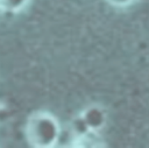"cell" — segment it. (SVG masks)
<instances>
[{
	"label": "cell",
	"instance_id": "1",
	"mask_svg": "<svg viewBox=\"0 0 149 148\" xmlns=\"http://www.w3.org/2000/svg\"><path fill=\"white\" fill-rule=\"evenodd\" d=\"M24 136L34 148L54 147L59 136V125L56 118L47 112L33 113L24 125Z\"/></svg>",
	"mask_w": 149,
	"mask_h": 148
},
{
	"label": "cell",
	"instance_id": "2",
	"mask_svg": "<svg viewBox=\"0 0 149 148\" xmlns=\"http://www.w3.org/2000/svg\"><path fill=\"white\" fill-rule=\"evenodd\" d=\"M81 115L85 119V121L87 122V125L92 132H95V131L102 128L106 122V114H105L104 110L95 105L86 107L83 111Z\"/></svg>",
	"mask_w": 149,
	"mask_h": 148
},
{
	"label": "cell",
	"instance_id": "3",
	"mask_svg": "<svg viewBox=\"0 0 149 148\" xmlns=\"http://www.w3.org/2000/svg\"><path fill=\"white\" fill-rule=\"evenodd\" d=\"M70 131H71V134L74 138H77V139H83L86 135H88L90 132H92L81 114L76 117V118H73L71 120V122H70Z\"/></svg>",
	"mask_w": 149,
	"mask_h": 148
},
{
	"label": "cell",
	"instance_id": "4",
	"mask_svg": "<svg viewBox=\"0 0 149 148\" xmlns=\"http://www.w3.org/2000/svg\"><path fill=\"white\" fill-rule=\"evenodd\" d=\"M29 0H0V9L7 13H17L28 5Z\"/></svg>",
	"mask_w": 149,
	"mask_h": 148
},
{
	"label": "cell",
	"instance_id": "5",
	"mask_svg": "<svg viewBox=\"0 0 149 148\" xmlns=\"http://www.w3.org/2000/svg\"><path fill=\"white\" fill-rule=\"evenodd\" d=\"M111 5L113 6H118V7H122V6H126L128 5L132 0H107Z\"/></svg>",
	"mask_w": 149,
	"mask_h": 148
}]
</instances>
